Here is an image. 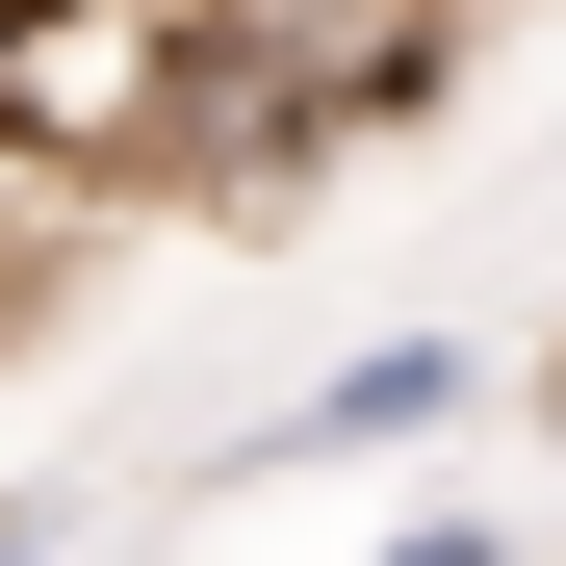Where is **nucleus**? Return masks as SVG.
<instances>
[{"mask_svg":"<svg viewBox=\"0 0 566 566\" xmlns=\"http://www.w3.org/2000/svg\"><path fill=\"white\" fill-rule=\"evenodd\" d=\"M0 566H77V490H0Z\"/></svg>","mask_w":566,"mask_h":566,"instance_id":"nucleus-4","label":"nucleus"},{"mask_svg":"<svg viewBox=\"0 0 566 566\" xmlns=\"http://www.w3.org/2000/svg\"><path fill=\"white\" fill-rule=\"evenodd\" d=\"M360 566H515V541L490 515H412V541H360Z\"/></svg>","mask_w":566,"mask_h":566,"instance_id":"nucleus-3","label":"nucleus"},{"mask_svg":"<svg viewBox=\"0 0 566 566\" xmlns=\"http://www.w3.org/2000/svg\"><path fill=\"white\" fill-rule=\"evenodd\" d=\"M232 0H0V207H104L207 155Z\"/></svg>","mask_w":566,"mask_h":566,"instance_id":"nucleus-1","label":"nucleus"},{"mask_svg":"<svg viewBox=\"0 0 566 566\" xmlns=\"http://www.w3.org/2000/svg\"><path fill=\"white\" fill-rule=\"evenodd\" d=\"M490 412V335H360L335 387H283L258 438H207V490H310V463H412V438H463Z\"/></svg>","mask_w":566,"mask_h":566,"instance_id":"nucleus-2","label":"nucleus"}]
</instances>
